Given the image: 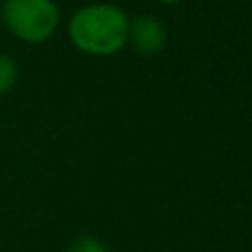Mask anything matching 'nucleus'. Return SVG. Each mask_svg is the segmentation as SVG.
Listing matches in <instances>:
<instances>
[{
    "mask_svg": "<svg viewBox=\"0 0 252 252\" xmlns=\"http://www.w3.org/2000/svg\"><path fill=\"white\" fill-rule=\"evenodd\" d=\"M128 13L111 2H91L69 18L66 33L87 56H115L128 44Z\"/></svg>",
    "mask_w": 252,
    "mask_h": 252,
    "instance_id": "1",
    "label": "nucleus"
},
{
    "mask_svg": "<svg viewBox=\"0 0 252 252\" xmlns=\"http://www.w3.org/2000/svg\"><path fill=\"white\" fill-rule=\"evenodd\" d=\"M0 20L20 42L44 44L60 27V7L56 0H2Z\"/></svg>",
    "mask_w": 252,
    "mask_h": 252,
    "instance_id": "2",
    "label": "nucleus"
},
{
    "mask_svg": "<svg viewBox=\"0 0 252 252\" xmlns=\"http://www.w3.org/2000/svg\"><path fill=\"white\" fill-rule=\"evenodd\" d=\"M128 44L144 58L161 53L168 44V31L164 22L151 13H137L128 20Z\"/></svg>",
    "mask_w": 252,
    "mask_h": 252,
    "instance_id": "3",
    "label": "nucleus"
},
{
    "mask_svg": "<svg viewBox=\"0 0 252 252\" xmlns=\"http://www.w3.org/2000/svg\"><path fill=\"white\" fill-rule=\"evenodd\" d=\"M18 84V62L9 53L0 51V97L13 91Z\"/></svg>",
    "mask_w": 252,
    "mask_h": 252,
    "instance_id": "4",
    "label": "nucleus"
},
{
    "mask_svg": "<svg viewBox=\"0 0 252 252\" xmlns=\"http://www.w3.org/2000/svg\"><path fill=\"white\" fill-rule=\"evenodd\" d=\"M64 252H109V248H106L104 241H100L97 237L82 235V237H75V239L66 246Z\"/></svg>",
    "mask_w": 252,
    "mask_h": 252,
    "instance_id": "5",
    "label": "nucleus"
},
{
    "mask_svg": "<svg viewBox=\"0 0 252 252\" xmlns=\"http://www.w3.org/2000/svg\"><path fill=\"white\" fill-rule=\"evenodd\" d=\"M155 2H161V4H179L184 0H155Z\"/></svg>",
    "mask_w": 252,
    "mask_h": 252,
    "instance_id": "6",
    "label": "nucleus"
}]
</instances>
